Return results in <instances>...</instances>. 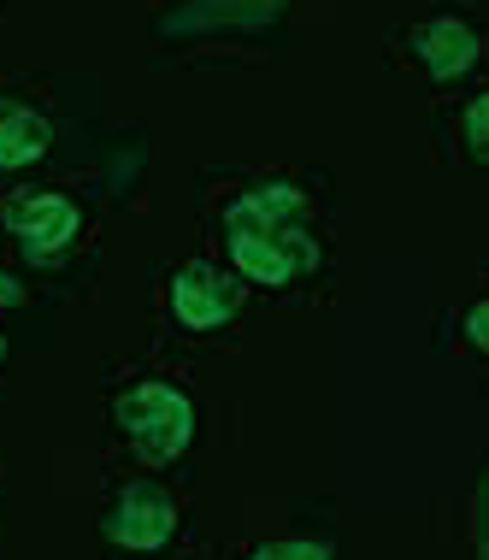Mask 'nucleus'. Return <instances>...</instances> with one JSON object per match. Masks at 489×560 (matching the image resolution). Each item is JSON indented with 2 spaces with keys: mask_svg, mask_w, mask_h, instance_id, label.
<instances>
[{
  "mask_svg": "<svg viewBox=\"0 0 489 560\" xmlns=\"http://www.w3.org/2000/svg\"><path fill=\"white\" fill-rule=\"evenodd\" d=\"M295 213H301V189H289V184H266V189L242 195L231 213H224L231 254H236V266L248 271V278L289 283V278H301V271L318 266V248L295 224Z\"/></svg>",
  "mask_w": 489,
  "mask_h": 560,
  "instance_id": "f257e3e1",
  "label": "nucleus"
},
{
  "mask_svg": "<svg viewBox=\"0 0 489 560\" xmlns=\"http://www.w3.org/2000/svg\"><path fill=\"white\" fill-rule=\"evenodd\" d=\"M118 425L130 431L136 454L148 466H165L189 448V431H195V407L177 396L172 384H142L118 401Z\"/></svg>",
  "mask_w": 489,
  "mask_h": 560,
  "instance_id": "f03ea898",
  "label": "nucleus"
},
{
  "mask_svg": "<svg viewBox=\"0 0 489 560\" xmlns=\"http://www.w3.org/2000/svg\"><path fill=\"white\" fill-rule=\"evenodd\" d=\"M7 231L24 242L36 260H54L71 236H78V207L66 195H24V201L7 207Z\"/></svg>",
  "mask_w": 489,
  "mask_h": 560,
  "instance_id": "7ed1b4c3",
  "label": "nucleus"
},
{
  "mask_svg": "<svg viewBox=\"0 0 489 560\" xmlns=\"http://www.w3.org/2000/svg\"><path fill=\"white\" fill-rule=\"evenodd\" d=\"M172 525H177V508H172V495L160 490V483H130L125 495H118V508H113V520H106V532H113L125 549H160L165 537H172Z\"/></svg>",
  "mask_w": 489,
  "mask_h": 560,
  "instance_id": "20e7f679",
  "label": "nucleus"
},
{
  "mask_svg": "<svg viewBox=\"0 0 489 560\" xmlns=\"http://www.w3.org/2000/svg\"><path fill=\"white\" fill-rule=\"evenodd\" d=\"M172 307H177V319L189 330H212V325H224L236 313V283L224 278V271H212L207 260H195V266L177 271Z\"/></svg>",
  "mask_w": 489,
  "mask_h": 560,
  "instance_id": "39448f33",
  "label": "nucleus"
},
{
  "mask_svg": "<svg viewBox=\"0 0 489 560\" xmlns=\"http://www.w3.org/2000/svg\"><path fill=\"white\" fill-rule=\"evenodd\" d=\"M412 54L424 59L431 78L449 83V78H461V71L478 66V30L461 24V19H431L419 36H412Z\"/></svg>",
  "mask_w": 489,
  "mask_h": 560,
  "instance_id": "423d86ee",
  "label": "nucleus"
},
{
  "mask_svg": "<svg viewBox=\"0 0 489 560\" xmlns=\"http://www.w3.org/2000/svg\"><path fill=\"white\" fill-rule=\"evenodd\" d=\"M48 148V125L24 101H0V165H30Z\"/></svg>",
  "mask_w": 489,
  "mask_h": 560,
  "instance_id": "0eeeda50",
  "label": "nucleus"
},
{
  "mask_svg": "<svg viewBox=\"0 0 489 560\" xmlns=\"http://www.w3.org/2000/svg\"><path fill=\"white\" fill-rule=\"evenodd\" d=\"M466 142H471V154L489 160V95H478L466 107Z\"/></svg>",
  "mask_w": 489,
  "mask_h": 560,
  "instance_id": "6e6552de",
  "label": "nucleus"
},
{
  "mask_svg": "<svg viewBox=\"0 0 489 560\" xmlns=\"http://www.w3.org/2000/svg\"><path fill=\"white\" fill-rule=\"evenodd\" d=\"M259 560H330L318 542H271V549H259Z\"/></svg>",
  "mask_w": 489,
  "mask_h": 560,
  "instance_id": "1a4fd4ad",
  "label": "nucleus"
},
{
  "mask_svg": "<svg viewBox=\"0 0 489 560\" xmlns=\"http://www.w3.org/2000/svg\"><path fill=\"white\" fill-rule=\"evenodd\" d=\"M466 330H471V342H478L484 354H489V301H484V307H471V319H466Z\"/></svg>",
  "mask_w": 489,
  "mask_h": 560,
  "instance_id": "9d476101",
  "label": "nucleus"
},
{
  "mask_svg": "<svg viewBox=\"0 0 489 560\" xmlns=\"http://www.w3.org/2000/svg\"><path fill=\"white\" fill-rule=\"evenodd\" d=\"M0 301H19V278H7V271H0Z\"/></svg>",
  "mask_w": 489,
  "mask_h": 560,
  "instance_id": "9b49d317",
  "label": "nucleus"
},
{
  "mask_svg": "<svg viewBox=\"0 0 489 560\" xmlns=\"http://www.w3.org/2000/svg\"><path fill=\"white\" fill-rule=\"evenodd\" d=\"M0 354H7V342H0Z\"/></svg>",
  "mask_w": 489,
  "mask_h": 560,
  "instance_id": "f8f14e48",
  "label": "nucleus"
}]
</instances>
